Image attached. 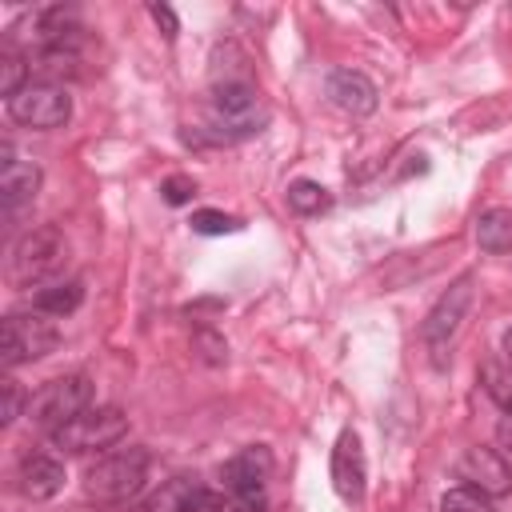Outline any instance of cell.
Segmentation results:
<instances>
[{"label":"cell","mask_w":512,"mask_h":512,"mask_svg":"<svg viewBox=\"0 0 512 512\" xmlns=\"http://www.w3.org/2000/svg\"><path fill=\"white\" fill-rule=\"evenodd\" d=\"M212 112H216V124L224 128V136H248L256 132L260 124V112H256V88L252 84H240V80H224L212 96Z\"/></svg>","instance_id":"ba28073f"},{"label":"cell","mask_w":512,"mask_h":512,"mask_svg":"<svg viewBox=\"0 0 512 512\" xmlns=\"http://www.w3.org/2000/svg\"><path fill=\"white\" fill-rule=\"evenodd\" d=\"M148 480V452L144 448H120L104 460H96L88 468V496L104 500V504H120L128 496H136Z\"/></svg>","instance_id":"6da1fadb"},{"label":"cell","mask_w":512,"mask_h":512,"mask_svg":"<svg viewBox=\"0 0 512 512\" xmlns=\"http://www.w3.org/2000/svg\"><path fill=\"white\" fill-rule=\"evenodd\" d=\"M20 404H24V392L16 380H4V424H12L20 416Z\"/></svg>","instance_id":"d4e9b609"},{"label":"cell","mask_w":512,"mask_h":512,"mask_svg":"<svg viewBox=\"0 0 512 512\" xmlns=\"http://www.w3.org/2000/svg\"><path fill=\"white\" fill-rule=\"evenodd\" d=\"M188 512H244V504L236 496H224V492H212V488H196L192 500H188Z\"/></svg>","instance_id":"44dd1931"},{"label":"cell","mask_w":512,"mask_h":512,"mask_svg":"<svg viewBox=\"0 0 512 512\" xmlns=\"http://www.w3.org/2000/svg\"><path fill=\"white\" fill-rule=\"evenodd\" d=\"M272 476V456L268 448H244L224 464V484L228 496H236L244 504V512H260L264 508V484Z\"/></svg>","instance_id":"52a82bcc"},{"label":"cell","mask_w":512,"mask_h":512,"mask_svg":"<svg viewBox=\"0 0 512 512\" xmlns=\"http://www.w3.org/2000/svg\"><path fill=\"white\" fill-rule=\"evenodd\" d=\"M152 20L164 28V36H176V16H172V8H164V4H156L152 8Z\"/></svg>","instance_id":"484cf974"},{"label":"cell","mask_w":512,"mask_h":512,"mask_svg":"<svg viewBox=\"0 0 512 512\" xmlns=\"http://www.w3.org/2000/svg\"><path fill=\"white\" fill-rule=\"evenodd\" d=\"M476 244L484 252H492V256L512 252V212L508 208H488L476 220Z\"/></svg>","instance_id":"9a60e30c"},{"label":"cell","mask_w":512,"mask_h":512,"mask_svg":"<svg viewBox=\"0 0 512 512\" xmlns=\"http://www.w3.org/2000/svg\"><path fill=\"white\" fill-rule=\"evenodd\" d=\"M440 512H492V500H488L484 492H476V488L460 484V488L444 492V500H440Z\"/></svg>","instance_id":"ffe728a7"},{"label":"cell","mask_w":512,"mask_h":512,"mask_svg":"<svg viewBox=\"0 0 512 512\" xmlns=\"http://www.w3.org/2000/svg\"><path fill=\"white\" fill-rule=\"evenodd\" d=\"M56 348V328L44 312H12L4 316V364L16 368L24 360H40Z\"/></svg>","instance_id":"5b68a950"},{"label":"cell","mask_w":512,"mask_h":512,"mask_svg":"<svg viewBox=\"0 0 512 512\" xmlns=\"http://www.w3.org/2000/svg\"><path fill=\"white\" fill-rule=\"evenodd\" d=\"M40 188V168L36 164H20V160H4L0 172V200L4 208H20L24 200H32Z\"/></svg>","instance_id":"4fadbf2b"},{"label":"cell","mask_w":512,"mask_h":512,"mask_svg":"<svg viewBox=\"0 0 512 512\" xmlns=\"http://www.w3.org/2000/svg\"><path fill=\"white\" fill-rule=\"evenodd\" d=\"M332 484L352 504L364 496V448H360V436L352 428H344L336 436V448H332Z\"/></svg>","instance_id":"30bf717a"},{"label":"cell","mask_w":512,"mask_h":512,"mask_svg":"<svg viewBox=\"0 0 512 512\" xmlns=\"http://www.w3.org/2000/svg\"><path fill=\"white\" fill-rule=\"evenodd\" d=\"M8 116L24 128H60L72 116V100L52 80H28L16 96H8Z\"/></svg>","instance_id":"277c9868"},{"label":"cell","mask_w":512,"mask_h":512,"mask_svg":"<svg viewBox=\"0 0 512 512\" xmlns=\"http://www.w3.org/2000/svg\"><path fill=\"white\" fill-rule=\"evenodd\" d=\"M484 388H488V396L512 416V368L508 364H484Z\"/></svg>","instance_id":"d6986e66"},{"label":"cell","mask_w":512,"mask_h":512,"mask_svg":"<svg viewBox=\"0 0 512 512\" xmlns=\"http://www.w3.org/2000/svg\"><path fill=\"white\" fill-rule=\"evenodd\" d=\"M16 480H20V492H24L28 500H48V496L60 492V484H64V468H60L52 456L32 452V456L20 460Z\"/></svg>","instance_id":"7c38bea8"},{"label":"cell","mask_w":512,"mask_h":512,"mask_svg":"<svg viewBox=\"0 0 512 512\" xmlns=\"http://www.w3.org/2000/svg\"><path fill=\"white\" fill-rule=\"evenodd\" d=\"M196 488H200V484H196L192 476H172L156 496L144 500L140 512H188V500H192Z\"/></svg>","instance_id":"e0dca14e"},{"label":"cell","mask_w":512,"mask_h":512,"mask_svg":"<svg viewBox=\"0 0 512 512\" xmlns=\"http://www.w3.org/2000/svg\"><path fill=\"white\" fill-rule=\"evenodd\" d=\"M288 204L300 216H316V212L328 208V192L316 180H296V184H288Z\"/></svg>","instance_id":"ac0fdd59"},{"label":"cell","mask_w":512,"mask_h":512,"mask_svg":"<svg viewBox=\"0 0 512 512\" xmlns=\"http://www.w3.org/2000/svg\"><path fill=\"white\" fill-rule=\"evenodd\" d=\"M124 432H128V416L120 408H112V404H100V408H84L64 428H56L52 440L60 448H68V452H96V448L116 444Z\"/></svg>","instance_id":"7a4b0ae2"},{"label":"cell","mask_w":512,"mask_h":512,"mask_svg":"<svg viewBox=\"0 0 512 512\" xmlns=\"http://www.w3.org/2000/svg\"><path fill=\"white\" fill-rule=\"evenodd\" d=\"M328 96L348 116H368L376 108V84L364 72H352V68H340V72L328 76Z\"/></svg>","instance_id":"8fae6325"},{"label":"cell","mask_w":512,"mask_h":512,"mask_svg":"<svg viewBox=\"0 0 512 512\" xmlns=\"http://www.w3.org/2000/svg\"><path fill=\"white\" fill-rule=\"evenodd\" d=\"M88 404H92V384H88V376H60V380H48V384L32 396V424L44 428V432H56V428H64L72 416H80Z\"/></svg>","instance_id":"3957f363"},{"label":"cell","mask_w":512,"mask_h":512,"mask_svg":"<svg viewBox=\"0 0 512 512\" xmlns=\"http://www.w3.org/2000/svg\"><path fill=\"white\" fill-rule=\"evenodd\" d=\"M20 76H24V60L16 56V52H4V96H16L24 84H20Z\"/></svg>","instance_id":"603a6c76"},{"label":"cell","mask_w":512,"mask_h":512,"mask_svg":"<svg viewBox=\"0 0 512 512\" xmlns=\"http://www.w3.org/2000/svg\"><path fill=\"white\" fill-rule=\"evenodd\" d=\"M64 264V236L56 228H36L16 244L12 256V280L16 284H40Z\"/></svg>","instance_id":"8992f818"},{"label":"cell","mask_w":512,"mask_h":512,"mask_svg":"<svg viewBox=\"0 0 512 512\" xmlns=\"http://www.w3.org/2000/svg\"><path fill=\"white\" fill-rule=\"evenodd\" d=\"M80 296H84V288H80V280H56V284H44V288H36V312H44V316H68L76 304H80Z\"/></svg>","instance_id":"2e32d148"},{"label":"cell","mask_w":512,"mask_h":512,"mask_svg":"<svg viewBox=\"0 0 512 512\" xmlns=\"http://www.w3.org/2000/svg\"><path fill=\"white\" fill-rule=\"evenodd\" d=\"M504 352H508V360H512V328L504 332Z\"/></svg>","instance_id":"4316f807"},{"label":"cell","mask_w":512,"mask_h":512,"mask_svg":"<svg viewBox=\"0 0 512 512\" xmlns=\"http://www.w3.org/2000/svg\"><path fill=\"white\" fill-rule=\"evenodd\" d=\"M456 476H460L468 488L484 492L488 500L512 492V468H508V460H504L500 452H492V448H468V452L460 456V464H456Z\"/></svg>","instance_id":"9c48e42d"},{"label":"cell","mask_w":512,"mask_h":512,"mask_svg":"<svg viewBox=\"0 0 512 512\" xmlns=\"http://www.w3.org/2000/svg\"><path fill=\"white\" fill-rule=\"evenodd\" d=\"M192 228L216 236V232H236L240 224H236L232 216H224V212H196V216H192Z\"/></svg>","instance_id":"7402d4cb"},{"label":"cell","mask_w":512,"mask_h":512,"mask_svg":"<svg viewBox=\"0 0 512 512\" xmlns=\"http://www.w3.org/2000/svg\"><path fill=\"white\" fill-rule=\"evenodd\" d=\"M468 296H472V292H468V280H460V284L432 308V316H428V324H424V336H428V340H444V336L460 324V312H464Z\"/></svg>","instance_id":"5bb4252c"},{"label":"cell","mask_w":512,"mask_h":512,"mask_svg":"<svg viewBox=\"0 0 512 512\" xmlns=\"http://www.w3.org/2000/svg\"><path fill=\"white\" fill-rule=\"evenodd\" d=\"M192 192H196V184H192L188 176H172V180H164V200H168V204H184Z\"/></svg>","instance_id":"cb8c5ba5"}]
</instances>
